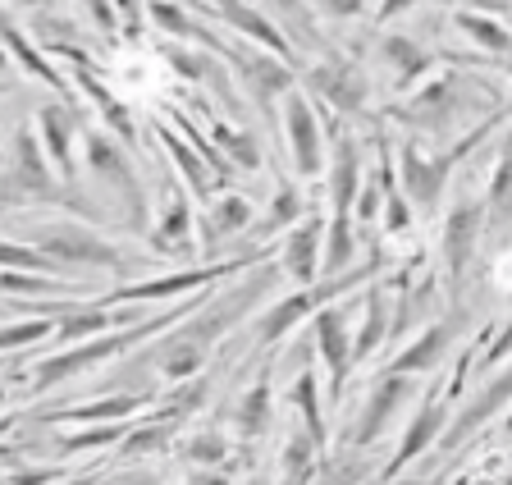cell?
<instances>
[{
    "label": "cell",
    "mask_w": 512,
    "mask_h": 485,
    "mask_svg": "<svg viewBox=\"0 0 512 485\" xmlns=\"http://www.w3.org/2000/svg\"><path fill=\"white\" fill-rule=\"evenodd\" d=\"M188 312H197V307H183V312H165V316H156V321H147V325H133V330H119V335L92 339V344L74 348V353L46 357L42 367L32 371V389H55L64 376H74V371L92 367V362H101V357H115V353H124V348H133V344H138V339L156 335V330H165V325L174 321V316H188Z\"/></svg>",
    "instance_id": "6da1fadb"
},
{
    "label": "cell",
    "mask_w": 512,
    "mask_h": 485,
    "mask_svg": "<svg viewBox=\"0 0 512 485\" xmlns=\"http://www.w3.org/2000/svg\"><path fill=\"white\" fill-rule=\"evenodd\" d=\"M32 248L46 252L55 266H119V252L110 248L101 234L83 225H69V220H42V225H28Z\"/></svg>",
    "instance_id": "7a4b0ae2"
},
{
    "label": "cell",
    "mask_w": 512,
    "mask_h": 485,
    "mask_svg": "<svg viewBox=\"0 0 512 485\" xmlns=\"http://www.w3.org/2000/svg\"><path fill=\"white\" fill-rule=\"evenodd\" d=\"M87 161H92V170L101 174V179H106V184L128 202V216H133V225H142V184H138V174L124 165L119 147L106 138V133H87Z\"/></svg>",
    "instance_id": "3957f363"
},
{
    "label": "cell",
    "mask_w": 512,
    "mask_h": 485,
    "mask_svg": "<svg viewBox=\"0 0 512 485\" xmlns=\"http://www.w3.org/2000/svg\"><path fill=\"white\" fill-rule=\"evenodd\" d=\"M10 174H14V184H19L23 197H55L46 156H42V147H37V138H32L28 129H19L14 142H10Z\"/></svg>",
    "instance_id": "277c9868"
},
{
    "label": "cell",
    "mask_w": 512,
    "mask_h": 485,
    "mask_svg": "<svg viewBox=\"0 0 512 485\" xmlns=\"http://www.w3.org/2000/svg\"><path fill=\"white\" fill-rule=\"evenodd\" d=\"M311 87H316L320 97H330L334 106H343V110H357L362 106V97H366L362 74H357L348 60H330V65H320L316 74H311Z\"/></svg>",
    "instance_id": "5b68a950"
},
{
    "label": "cell",
    "mask_w": 512,
    "mask_h": 485,
    "mask_svg": "<svg viewBox=\"0 0 512 485\" xmlns=\"http://www.w3.org/2000/svg\"><path fill=\"white\" fill-rule=\"evenodd\" d=\"M224 270H229V266H224ZM224 270H183V275H165V280H142V284H128V289L110 293V298H106V307H110V302H151V298H174V293H183V289H197V284L215 280V275H224Z\"/></svg>",
    "instance_id": "8992f818"
},
{
    "label": "cell",
    "mask_w": 512,
    "mask_h": 485,
    "mask_svg": "<svg viewBox=\"0 0 512 485\" xmlns=\"http://www.w3.org/2000/svg\"><path fill=\"white\" fill-rule=\"evenodd\" d=\"M288 133H293V156H298L302 174L320 170V138H316V119H311L307 101L288 97Z\"/></svg>",
    "instance_id": "52a82bcc"
},
{
    "label": "cell",
    "mask_w": 512,
    "mask_h": 485,
    "mask_svg": "<svg viewBox=\"0 0 512 485\" xmlns=\"http://www.w3.org/2000/svg\"><path fill=\"white\" fill-rule=\"evenodd\" d=\"M403 179H407V193H412V202L421 206H435L439 202V188H444V165L439 161H426L416 147H407L403 156Z\"/></svg>",
    "instance_id": "ba28073f"
},
{
    "label": "cell",
    "mask_w": 512,
    "mask_h": 485,
    "mask_svg": "<svg viewBox=\"0 0 512 485\" xmlns=\"http://www.w3.org/2000/svg\"><path fill=\"white\" fill-rule=\"evenodd\" d=\"M37 124H42V138L46 147H51V161L60 165L64 179H74V147H69V133H74V115L60 106H46L42 115H37Z\"/></svg>",
    "instance_id": "9c48e42d"
},
{
    "label": "cell",
    "mask_w": 512,
    "mask_h": 485,
    "mask_svg": "<svg viewBox=\"0 0 512 485\" xmlns=\"http://www.w3.org/2000/svg\"><path fill=\"white\" fill-rule=\"evenodd\" d=\"M476 229H480V206L462 202L453 216H448V229H444V243H448V266L462 270L471 257V243H476Z\"/></svg>",
    "instance_id": "30bf717a"
},
{
    "label": "cell",
    "mask_w": 512,
    "mask_h": 485,
    "mask_svg": "<svg viewBox=\"0 0 512 485\" xmlns=\"http://www.w3.org/2000/svg\"><path fill=\"white\" fill-rule=\"evenodd\" d=\"M316 238H320V220H307V225L293 229L284 243V270L298 284H311V270H316Z\"/></svg>",
    "instance_id": "8fae6325"
},
{
    "label": "cell",
    "mask_w": 512,
    "mask_h": 485,
    "mask_svg": "<svg viewBox=\"0 0 512 485\" xmlns=\"http://www.w3.org/2000/svg\"><path fill=\"white\" fill-rule=\"evenodd\" d=\"M215 10L224 14V23H234L238 33H247V37H261V42H266V46H275V51H288V42H284V37H279L275 28H270V23L261 19V14H256L252 5H247V0H215Z\"/></svg>",
    "instance_id": "7c38bea8"
},
{
    "label": "cell",
    "mask_w": 512,
    "mask_h": 485,
    "mask_svg": "<svg viewBox=\"0 0 512 485\" xmlns=\"http://www.w3.org/2000/svg\"><path fill=\"white\" fill-rule=\"evenodd\" d=\"M0 42L10 46V55H14V60H19V65H23V69H28V74H32V78H42V83L60 87V74H55V69H51V65H46L42 55L32 51V46H28V37H23V33H19V28H14V19H10V14H5V10H0Z\"/></svg>",
    "instance_id": "4fadbf2b"
},
{
    "label": "cell",
    "mask_w": 512,
    "mask_h": 485,
    "mask_svg": "<svg viewBox=\"0 0 512 485\" xmlns=\"http://www.w3.org/2000/svg\"><path fill=\"white\" fill-rule=\"evenodd\" d=\"M407 399V380H384L380 389H375V399H371V408H366V417H362V435L357 440H375L380 435V426L389 421V412L398 408V403Z\"/></svg>",
    "instance_id": "5bb4252c"
},
{
    "label": "cell",
    "mask_w": 512,
    "mask_h": 485,
    "mask_svg": "<svg viewBox=\"0 0 512 485\" xmlns=\"http://www.w3.org/2000/svg\"><path fill=\"white\" fill-rule=\"evenodd\" d=\"M252 220V202H243V197H224L220 206H215L211 216H206V243H215V238H229V234H238V229Z\"/></svg>",
    "instance_id": "9a60e30c"
},
{
    "label": "cell",
    "mask_w": 512,
    "mask_h": 485,
    "mask_svg": "<svg viewBox=\"0 0 512 485\" xmlns=\"http://www.w3.org/2000/svg\"><path fill=\"white\" fill-rule=\"evenodd\" d=\"M238 69L247 74V83L256 87V97L270 101V92H284L288 87V74L275 65V60H266V55H243V60H234Z\"/></svg>",
    "instance_id": "2e32d148"
},
{
    "label": "cell",
    "mask_w": 512,
    "mask_h": 485,
    "mask_svg": "<svg viewBox=\"0 0 512 485\" xmlns=\"http://www.w3.org/2000/svg\"><path fill=\"white\" fill-rule=\"evenodd\" d=\"M325 293H302V298H288V302H279L275 312H266V321H256V339H279L288 330V325L298 321L302 312H307L311 302H320Z\"/></svg>",
    "instance_id": "e0dca14e"
},
{
    "label": "cell",
    "mask_w": 512,
    "mask_h": 485,
    "mask_svg": "<svg viewBox=\"0 0 512 485\" xmlns=\"http://www.w3.org/2000/svg\"><path fill=\"white\" fill-rule=\"evenodd\" d=\"M320 348H325V357H330V367H334V380H339L343 367H348V335H343V312H320Z\"/></svg>",
    "instance_id": "ac0fdd59"
},
{
    "label": "cell",
    "mask_w": 512,
    "mask_h": 485,
    "mask_svg": "<svg viewBox=\"0 0 512 485\" xmlns=\"http://www.w3.org/2000/svg\"><path fill=\"white\" fill-rule=\"evenodd\" d=\"M183 238H188V202H174L170 211H165V220L156 225L151 243H156V252H179Z\"/></svg>",
    "instance_id": "d6986e66"
},
{
    "label": "cell",
    "mask_w": 512,
    "mask_h": 485,
    "mask_svg": "<svg viewBox=\"0 0 512 485\" xmlns=\"http://www.w3.org/2000/svg\"><path fill=\"white\" fill-rule=\"evenodd\" d=\"M266 412H270V394H266V385H252V389H247V399L238 403V412H234L238 431H243V435L266 431Z\"/></svg>",
    "instance_id": "ffe728a7"
},
{
    "label": "cell",
    "mask_w": 512,
    "mask_h": 485,
    "mask_svg": "<svg viewBox=\"0 0 512 485\" xmlns=\"http://www.w3.org/2000/svg\"><path fill=\"white\" fill-rule=\"evenodd\" d=\"M384 55H389V65L398 69V74H403V83L412 74H421V69L430 65V55L421 51V46H412V42H403V37H389V42H384Z\"/></svg>",
    "instance_id": "44dd1931"
},
{
    "label": "cell",
    "mask_w": 512,
    "mask_h": 485,
    "mask_svg": "<svg viewBox=\"0 0 512 485\" xmlns=\"http://www.w3.org/2000/svg\"><path fill=\"white\" fill-rule=\"evenodd\" d=\"M508 394H512V371H508V376H499L490 389H485V399H480V408H467V412H462V421H458V435L476 431V421L485 417V412H494V408H499V403L508 399ZM458 435H453V440H458Z\"/></svg>",
    "instance_id": "7402d4cb"
},
{
    "label": "cell",
    "mask_w": 512,
    "mask_h": 485,
    "mask_svg": "<svg viewBox=\"0 0 512 485\" xmlns=\"http://www.w3.org/2000/svg\"><path fill=\"white\" fill-rule=\"evenodd\" d=\"M147 403V394H128V399H106V403H92V408H69L60 417L69 421H83V417H128V412H138Z\"/></svg>",
    "instance_id": "603a6c76"
},
{
    "label": "cell",
    "mask_w": 512,
    "mask_h": 485,
    "mask_svg": "<svg viewBox=\"0 0 512 485\" xmlns=\"http://www.w3.org/2000/svg\"><path fill=\"white\" fill-rule=\"evenodd\" d=\"M444 344H448V330H430V335L421 339V344H416L412 353L398 357V376H403V371H421V367H430V362L439 357V348H444Z\"/></svg>",
    "instance_id": "cb8c5ba5"
},
{
    "label": "cell",
    "mask_w": 512,
    "mask_h": 485,
    "mask_svg": "<svg viewBox=\"0 0 512 485\" xmlns=\"http://www.w3.org/2000/svg\"><path fill=\"white\" fill-rule=\"evenodd\" d=\"M0 266H14V270H60L46 252L37 248H19V243H0Z\"/></svg>",
    "instance_id": "d4e9b609"
},
{
    "label": "cell",
    "mask_w": 512,
    "mask_h": 485,
    "mask_svg": "<svg viewBox=\"0 0 512 485\" xmlns=\"http://www.w3.org/2000/svg\"><path fill=\"white\" fill-rule=\"evenodd\" d=\"M151 19H156L165 33H174V37H202V28H197V23H192L183 10L165 5V0H151Z\"/></svg>",
    "instance_id": "484cf974"
},
{
    "label": "cell",
    "mask_w": 512,
    "mask_h": 485,
    "mask_svg": "<svg viewBox=\"0 0 512 485\" xmlns=\"http://www.w3.org/2000/svg\"><path fill=\"white\" fill-rule=\"evenodd\" d=\"M462 33L471 37V42H485V46H494V51H508L512 46V37L503 33V28H494L490 19H476V14H462Z\"/></svg>",
    "instance_id": "4316f807"
},
{
    "label": "cell",
    "mask_w": 512,
    "mask_h": 485,
    "mask_svg": "<svg viewBox=\"0 0 512 485\" xmlns=\"http://www.w3.org/2000/svg\"><path fill=\"white\" fill-rule=\"evenodd\" d=\"M183 458H188V463H197V467H211V463H220V458H224V440L215 431L192 435V440L183 444Z\"/></svg>",
    "instance_id": "83f0119b"
},
{
    "label": "cell",
    "mask_w": 512,
    "mask_h": 485,
    "mask_svg": "<svg viewBox=\"0 0 512 485\" xmlns=\"http://www.w3.org/2000/svg\"><path fill=\"white\" fill-rule=\"evenodd\" d=\"M42 335H51V321H23V325H10V330H0V353H10V348H28V344H37Z\"/></svg>",
    "instance_id": "f1b7e54d"
},
{
    "label": "cell",
    "mask_w": 512,
    "mask_h": 485,
    "mask_svg": "<svg viewBox=\"0 0 512 485\" xmlns=\"http://www.w3.org/2000/svg\"><path fill=\"white\" fill-rule=\"evenodd\" d=\"M0 293H60V284L32 280L28 270H0Z\"/></svg>",
    "instance_id": "f546056e"
},
{
    "label": "cell",
    "mask_w": 512,
    "mask_h": 485,
    "mask_svg": "<svg viewBox=\"0 0 512 485\" xmlns=\"http://www.w3.org/2000/svg\"><path fill=\"white\" fill-rule=\"evenodd\" d=\"M96 330H110L106 312H78L69 321H60V339H83V335H96Z\"/></svg>",
    "instance_id": "4dcf8cb0"
},
{
    "label": "cell",
    "mask_w": 512,
    "mask_h": 485,
    "mask_svg": "<svg viewBox=\"0 0 512 485\" xmlns=\"http://www.w3.org/2000/svg\"><path fill=\"white\" fill-rule=\"evenodd\" d=\"M293 399H298V408H302V417H307V431H311V440L320 444V412H316V380L311 376H302L298 380V389H293Z\"/></svg>",
    "instance_id": "1f68e13d"
},
{
    "label": "cell",
    "mask_w": 512,
    "mask_h": 485,
    "mask_svg": "<svg viewBox=\"0 0 512 485\" xmlns=\"http://www.w3.org/2000/svg\"><path fill=\"white\" fill-rule=\"evenodd\" d=\"M307 453H311V444H307V440H293V444L284 449V472H288V481H284V485H302V481H307V472H311Z\"/></svg>",
    "instance_id": "d6a6232c"
},
{
    "label": "cell",
    "mask_w": 512,
    "mask_h": 485,
    "mask_svg": "<svg viewBox=\"0 0 512 485\" xmlns=\"http://www.w3.org/2000/svg\"><path fill=\"white\" fill-rule=\"evenodd\" d=\"M215 138H220L224 147L234 151V156H238V161H243V165H252V170H256V165H261V151H256L252 142L243 138V133H229V129H224V124H215Z\"/></svg>",
    "instance_id": "836d02e7"
},
{
    "label": "cell",
    "mask_w": 512,
    "mask_h": 485,
    "mask_svg": "<svg viewBox=\"0 0 512 485\" xmlns=\"http://www.w3.org/2000/svg\"><path fill=\"white\" fill-rule=\"evenodd\" d=\"M435 421H439V412H435V408H426V412H421V421H416V431L407 435V444H403V449H398V463H403V458H412V453L421 449V444H426L430 435H435Z\"/></svg>",
    "instance_id": "e575fe53"
},
{
    "label": "cell",
    "mask_w": 512,
    "mask_h": 485,
    "mask_svg": "<svg viewBox=\"0 0 512 485\" xmlns=\"http://www.w3.org/2000/svg\"><path fill=\"white\" fill-rule=\"evenodd\" d=\"M275 5H279V14H284V19H293V14H298L302 42H316V28L307 23V10H302V0H275Z\"/></svg>",
    "instance_id": "d590c367"
},
{
    "label": "cell",
    "mask_w": 512,
    "mask_h": 485,
    "mask_svg": "<svg viewBox=\"0 0 512 485\" xmlns=\"http://www.w3.org/2000/svg\"><path fill=\"white\" fill-rule=\"evenodd\" d=\"M165 435H170V426H156V431H138V435H133V440H128V453L156 449V444H165Z\"/></svg>",
    "instance_id": "8d00e7d4"
},
{
    "label": "cell",
    "mask_w": 512,
    "mask_h": 485,
    "mask_svg": "<svg viewBox=\"0 0 512 485\" xmlns=\"http://www.w3.org/2000/svg\"><path fill=\"white\" fill-rule=\"evenodd\" d=\"M293 216H298V193H288L284 188V193L275 197V216H270V225H284V220H293Z\"/></svg>",
    "instance_id": "74e56055"
},
{
    "label": "cell",
    "mask_w": 512,
    "mask_h": 485,
    "mask_svg": "<svg viewBox=\"0 0 512 485\" xmlns=\"http://www.w3.org/2000/svg\"><path fill=\"white\" fill-rule=\"evenodd\" d=\"M494 284H499L503 293H512V252L499 257V266H494Z\"/></svg>",
    "instance_id": "f35d334b"
},
{
    "label": "cell",
    "mask_w": 512,
    "mask_h": 485,
    "mask_svg": "<svg viewBox=\"0 0 512 485\" xmlns=\"http://www.w3.org/2000/svg\"><path fill=\"white\" fill-rule=\"evenodd\" d=\"M407 225V206L403 197H389V229H403Z\"/></svg>",
    "instance_id": "ab89813d"
},
{
    "label": "cell",
    "mask_w": 512,
    "mask_h": 485,
    "mask_svg": "<svg viewBox=\"0 0 512 485\" xmlns=\"http://www.w3.org/2000/svg\"><path fill=\"white\" fill-rule=\"evenodd\" d=\"M320 5H325L330 14H352L357 5H362V0H320Z\"/></svg>",
    "instance_id": "60d3db41"
},
{
    "label": "cell",
    "mask_w": 512,
    "mask_h": 485,
    "mask_svg": "<svg viewBox=\"0 0 512 485\" xmlns=\"http://www.w3.org/2000/svg\"><path fill=\"white\" fill-rule=\"evenodd\" d=\"M508 348H512V325H508V330H503V339H499V348H494V353H490V357H503V353H508Z\"/></svg>",
    "instance_id": "b9f144b4"
},
{
    "label": "cell",
    "mask_w": 512,
    "mask_h": 485,
    "mask_svg": "<svg viewBox=\"0 0 512 485\" xmlns=\"http://www.w3.org/2000/svg\"><path fill=\"white\" fill-rule=\"evenodd\" d=\"M192 485H224V476H197Z\"/></svg>",
    "instance_id": "7bdbcfd3"
},
{
    "label": "cell",
    "mask_w": 512,
    "mask_h": 485,
    "mask_svg": "<svg viewBox=\"0 0 512 485\" xmlns=\"http://www.w3.org/2000/svg\"><path fill=\"white\" fill-rule=\"evenodd\" d=\"M398 5H412V0H389V5H384V19H389V14H394Z\"/></svg>",
    "instance_id": "ee69618b"
},
{
    "label": "cell",
    "mask_w": 512,
    "mask_h": 485,
    "mask_svg": "<svg viewBox=\"0 0 512 485\" xmlns=\"http://www.w3.org/2000/svg\"><path fill=\"white\" fill-rule=\"evenodd\" d=\"M5 60H10V55H5V51H0V74H5Z\"/></svg>",
    "instance_id": "f6af8a7d"
},
{
    "label": "cell",
    "mask_w": 512,
    "mask_h": 485,
    "mask_svg": "<svg viewBox=\"0 0 512 485\" xmlns=\"http://www.w3.org/2000/svg\"><path fill=\"white\" fill-rule=\"evenodd\" d=\"M0 403H5V385H0Z\"/></svg>",
    "instance_id": "bcb514c9"
},
{
    "label": "cell",
    "mask_w": 512,
    "mask_h": 485,
    "mask_svg": "<svg viewBox=\"0 0 512 485\" xmlns=\"http://www.w3.org/2000/svg\"><path fill=\"white\" fill-rule=\"evenodd\" d=\"M23 5H37V0H23Z\"/></svg>",
    "instance_id": "7dc6e473"
}]
</instances>
